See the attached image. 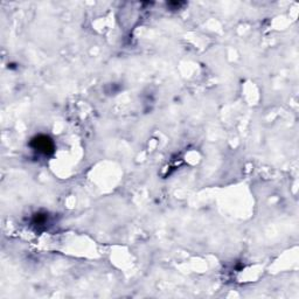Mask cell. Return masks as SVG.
I'll use <instances>...</instances> for the list:
<instances>
[{"label": "cell", "mask_w": 299, "mask_h": 299, "mask_svg": "<svg viewBox=\"0 0 299 299\" xmlns=\"http://www.w3.org/2000/svg\"><path fill=\"white\" fill-rule=\"evenodd\" d=\"M33 148L44 154H50L54 151L53 142L46 136H39L33 140Z\"/></svg>", "instance_id": "6da1fadb"}]
</instances>
